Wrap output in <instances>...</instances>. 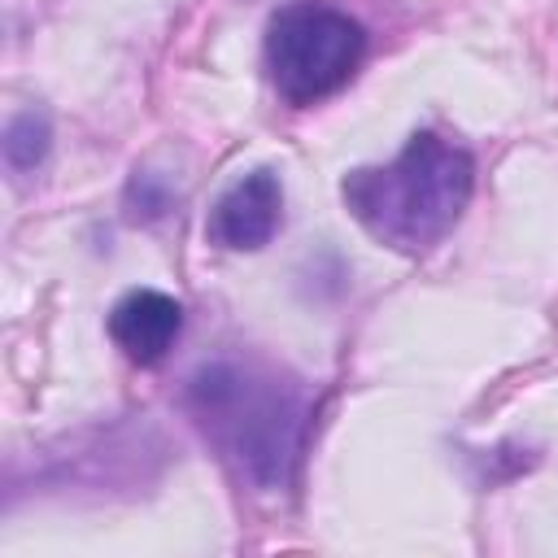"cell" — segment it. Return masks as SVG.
Segmentation results:
<instances>
[{
	"mask_svg": "<svg viewBox=\"0 0 558 558\" xmlns=\"http://www.w3.org/2000/svg\"><path fill=\"white\" fill-rule=\"evenodd\" d=\"M475 166L471 157L432 135L418 131L388 166H366L344 179V205L353 218L379 240L401 253H423L436 240L453 231L471 201Z\"/></svg>",
	"mask_w": 558,
	"mask_h": 558,
	"instance_id": "cell-1",
	"label": "cell"
},
{
	"mask_svg": "<svg viewBox=\"0 0 558 558\" xmlns=\"http://www.w3.org/2000/svg\"><path fill=\"white\" fill-rule=\"evenodd\" d=\"M366 48L362 26L327 4H288L270 17L266 31V65L292 105H314L331 96L357 70Z\"/></svg>",
	"mask_w": 558,
	"mask_h": 558,
	"instance_id": "cell-2",
	"label": "cell"
},
{
	"mask_svg": "<svg viewBox=\"0 0 558 558\" xmlns=\"http://www.w3.org/2000/svg\"><path fill=\"white\" fill-rule=\"evenodd\" d=\"M209 423H227L231 445L257 484H283L296 453V401L279 384L248 388L231 371H209L196 379Z\"/></svg>",
	"mask_w": 558,
	"mask_h": 558,
	"instance_id": "cell-3",
	"label": "cell"
},
{
	"mask_svg": "<svg viewBox=\"0 0 558 558\" xmlns=\"http://www.w3.org/2000/svg\"><path fill=\"white\" fill-rule=\"evenodd\" d=\"M279 218H283V187H279V179L270 170H253V174L235 179L218 196L205 231H209V240L218 248H240L244 253V248L270 244Z\"/></svg>",
	"mask_w": 558,
	"mask_h": 558,
	"instance_id": "cell-4",
	"label": "cell"
},
{
	"mask_svg": "<svg viewBox=\"0 0 558 558\" xmlns=\"http://www.w3.org/2000/svg\"><path fill=\"white\" fill-rule=\"evenodd\" d=\"M179 327H183L179 301L166 296V292H153V288L126 292V296L113 305V314H109V336H113V344H118L131 362H140V366L161 362V357L170 353Z\"/></svg>",
	"mask_w": 558,
	"mask_h": 558,
	"instance_id": "cell-5",
	"label": "cell"
},
{
	"mask_svg": "<svg viewBox=\"0 0 558 558\" xmlns=\"http://www.w3.org/2000/svg\"><path fill=\"white\" fill-rule=\"evenodd\" d=\"M48 144H52V131H48V118L26 109L17 113L9 126H4V157L13 170H35L44 157H48Z\"/></svg>",
	"mask_w": 558,
	"mask_h": 558,
	"instance_id": "cell-6",
	"label": "cell"
}]
</instances>
